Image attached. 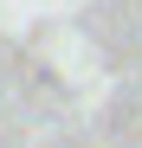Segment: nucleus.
<instances>
[]
</instances>
